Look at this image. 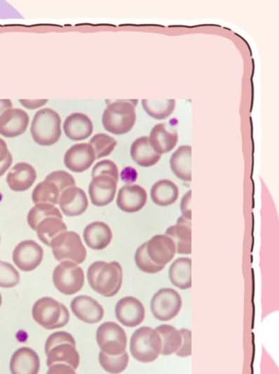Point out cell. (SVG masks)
Masks as SVG:
<instances>
[{
  "label": "cell",
  "mask_w": 279,
  "mask_h": 374,
  "mask_svg": "<svg viewBox=\"0 0 279 374\" xmlns=\"http://www.w3.org/2000/svg\"><path fill=\"white\" fill-rule=\"evenodd\" d=\"M0 240H1V238H0Z\"/></svg>",
  "instance_id": "f907efd6"
},
{
  "label": "cell",
  "mask_w": 279,
  "mask_h": 374,
  "mask_svg": "<svg viewBox=\"0 0 279 374\" xmlns=\"http://www.w3.org/2000/svg\"><path fill=\"white\" fill-rule=\"evenodd\" d=\"M36 179V172L29 164L20 163L16 164L7 175V183L14 192L28 190Z\"/></svg>",
  "instance_id": "603a6c76"
},
{
  "label": "cell",
  "mask_w": 279,
  "mask_h": 374,
  "mask_svg": "<svg viewBox=\"0 0 279 374\" xmlns=\"http://www.w3.org/2000/svg\"><path fill=\"white\" fill-rule=\"evenodd\" d=\"M182 306L180 295L172 288L158 290L151 300V312L161 322L170 321L179 313Z\"/></svg>",
  "instance_id": "30bf717a"
},
{
  "label": "cell",
  "mask_w": 279,
  "mask_h": 374,
  "mask_svg": "<svg viewBox=\"0 0 279 374\" xmlns=\"http://www.w3.org/2000/svg\"><path fill=\"white\" fill-rule=\"evenodd\" d=\"M48 100H20L21 104L25 107L26 109L30 110H34L41 108L46 103L48 102Z\"/></svg>",
  "instance_id": "bcb514c9"
},
{
  "label": "cell",
  "mask_w": 279,
  "mask_h": 374,
  "mask_svg": "<svg viewBox=\"0 0 279 374\" xmlns=\"http://www.w3.org/2000/svg\"><path fill=\"white\" fill-rule=\"evenodd\" d=\"M146 113L154 119L163 120L168 118L175 111L176 101L172 100H142Z\"/></svg>",
  "instance_id": "d6a6232c"
},
{
  "label": "cell",
  "mask_w": 279,
  "mask_h": 374,
  "mask_svg": "<svg viewBox=\"0 0 279 374\" xmlns=\"http://www.w3.org/2000/svg\"><path fill=\"white\" fill-rule=\"evenodd\" d=\"M130 152L134 161L143 168L156 165L161 158V155L152 148L147 136H143L135 140Z\"/></svg>",
  "instance_id": "d4e9b609"
},
{
  "label": "cell",
  "mask_w": 279,
  "mask_h": 374,
  "mask_svg": "<svg viewBox=\"0 0 279 374\" xmlns=\"http://www.w3.org/2000/svg\"><path fill=\"white\" fill-rule=\"evenodd\" d=\"M63 128L67 137L74 141L87 139L94 131L90 118L82 113L69 115L64 121Z\"/></svg>",
  "instance_id": "7402d4cb"
},
{
  "label": "cell",
  "mask_w": 279,
  "mask_h": 374,
  "mask_svg": "<svg viewBox=\"0 0 279 374\" xmlns=\"http://www.w3.org/2000/svg\"><path fill=\"white\" fill-rule=\"evenodd\" d=\"M121 179L126 183H133L137 179V172L132 167H127L121 172Z\"/></svg>",
  "instance_id": "f6af8a7d"
},
{
  "label": "cell",
  "mask_w": 279,
  "mask_h": 374,
  "mask_svg": "<svg viewBox=\"0 0 279 374\" xmlns=\"http://www.w3.org/2000/svg\"><path fill=\"white\" fill-rule=\"evenodd\" d=\"M10 368L12 374H39L41 360L39 354L29 347H22L12 356Z\"/></svg>",
  "instance_id": "44dd1931"
},
{
  "label": "cell",
  "mask_w": 279,
  "mask_h": 374,
  "mask_svg": "<svg viewBox=\"0 0 279 374\" xmlns=\"http://www.w3.org/2000/svg\"><path fill=\"white\" fill-rule=\"evenodd\" d=\"M20 283V274L11 264L0 260V288H12Z\"/></svg>",
  "instance_id": "74e56055"
},
{
  "label": "cell",
  "mask_w": 279,
  "mask_h": 374,
  "mask_svg": "<svg viewBox=\"0 0 279 374\" xmlns=\"http://www.w3.org/2000/svg\"><path fill=\"white\" fill-rule=\"evenodd\" d=\"M191 146H182L172 154L170 167L175 175L184 182H191Z\"/></svg>",
  "instance_id": "484cf974"
},
{
  "label": "cell",
  "mask_w": 279,
  "mask_h": 374,
  "mask_svg": "<svg viewBox=\"0 0 279 374\" xmlns=\"http://www.w3.org/2000/svg\"><path fill=\"white\" fill-rule=\"evenodd\" d=\"M57 218L63 219L60 211L50 204H36L29 211L27 222L29 227L35 231L36 227L43 220L48 218Z\"/></svg>",
  "instance_id": "836d02e7"
},
{
  "label": "cell",
  "mask_w": 279,
  "mask_h": 374,
  "mask_svg": "<svg viewBox=\"0 0 279 374\" xmlns=\"http://www.w3.org/2000/svg\"><path fill=\"white\" fill-rule=\"evenodd\" d=\"M46 355L48 367L55 364H65L76 370L80 364V355L76 347L69 344L55 347Z\"/></svg>",
  "instance_id": "4316f807"
},
{
  "label": "cell",
  "mask_w": 279,
  "mask_h": 374,
  "mask_svg": "<svg viewBox=\"0 0 279 374\" xmlns=\"http://www.w3.org/2000/svg\"><path fill=\"white\" fill-rule=\"evenodd\" d=\"M161 338L156 329L142 327L131 338L130 351L133 357L140 363L155 361L161 353Z\"/></svg>",
  "instance_id": "8992f818"
},
{
  "label": "cell",
  "mask_w": 279,
  "mask_h": 374,
  "mask_svg": "<svg viewBox=\"0 0 279 374\" xmlns=\"http://www.w3.org/2000/svg\"><path fill=\"white\" fill-rule=\"evenodd\" d=\"M116 316L118 322L128 328H135L142 323L145 309L142 302L132 296L121 299L116 307Z\"/></svg>",
  "instance_id": "4fadbf2b"
},
{
  "label": "cell",
  "mask_w": 279,
  "mask_h": 374,
  "mask_svg": "<svg viewBox=\"0 0 279 374\" xmlns=\"http://www.w3.org/2000/svg\"><path fill=\"white\" fill-rule=\"evenodd\" d=\"M165 236H169L175 243L177 253L179 255H191L192 252L191 227L177 224L170 227L165 231Z\"/></svg>",
  "instance_id": "f546056e"
},
{
  "label": "cell",
  "mask_w": 279,
  "mask_h": 374,
  "mask_svg": "<svg viewBox=\"0 0 279 374\" xmlns=\"http://www.w3.org/2000/svg\"><path fill=\"white\" fill-rule=\"evenodd\" d=\"M37 236L46 246H50L52 241L60 234L67 232L65 223L57 218H48L36 226Z\"/></svg>",
  "instance_id": "4dcf8cb0"
},
{
  "label": "cell",
  "mask_w": 279,
  "mask_h": 374,
  "mask_svg": "<svg viewBox=\"0 0 279 374\" xmlns=\"http://www.w3.org/2000/svg\"><path fill=\"white\" fill-rule=\"evenodd\" d=\"M96 159L95 152L89 144H79L67 150L64 162L71 171L83 173L89 169Z\"/></svg>",
  "instance_id": "5bb4252c"
},
{
  "label": "cell",
  "mask_w": 279,
  "mask_h": 374,
  "mask_svg": "<svg viewBox=\"0 0 279 374\" xmlns=\"http://www.w3.org/2000/svg\"><path fill=\"white\" fill-rule=\"evenodd\" d=\"M53 282L61 293L72 295L82 290L85 282L84 272L76 263L62 262L54 269Z\"/></svg>",
  "instance_id": "ba28073f"
},
{
  "label": "cell",
  "mask_w": 279,
  "mask_h": 374,
  "mask_svg": "<svg viewBox=\"0 0 279 374\" xmlns=\"http://www.w3.org/2000/svg\"><path fill=\"white\" fill-rule=\"evenodd\" d=\"M89 145L94 149L97 159L109 156L114 152L118 145L117 140L104 133H100L93 137Z\"/></svg>",
  "instance_id": "d590c367"
},
{
  "label": "cell",
  "mask_w": 279,
  "mask_h": 374,
  "mask_svg": "<svg viewBox=\"0 0 279 374\" xmlns=\"http://www.w3.org/2000/svg\"><path fill=\"white\" fill-rule=\"evenodd\" d=\"M59 205L64 215L77 217L83 215L87 210L88 201L82 189L72 187L62 193Z\"/></svg>",
  "instance_id": "d6986e66"
},
{
  "label": "cell",
  "mask_w": 279,
  "mask_h": 374,
  "mask_svg": "<svg viewBox=\"0 0 279 374\" xmlns=\"http://www.w3.org/2000/svg\"><path fill=\"white\" fill-rule=\"evenodd\" d=\"M74 177L64 171H54L37 185L32 192L34 204H59L62 193L67 189L76 187Z\"/></svg>",
  "instance_id": "3957f363"
},
{
  "label": "cell",
  "mask_w": 279,
  "mask_h": 374,
  "mask_svg": "<svg viewBox=\"0 0 279 374\" xmlns=\"http://www.w3.org/2000/svg\"><path fill=\"white\" fill-rule=\"evenodd\" d=\"M47 374H76V373L67 365L55 364L49 367Z\"/></svg>",
  "instance_id": "ee69618b"
},
{
  "label": "cell",
  "mask_w": 279,
  "mask_h": 374,
  "mask_svg": "<svg viewBox=\"0 0 279 374\" xmlns=\"http://www.w3.org/2000/svg\"><path fill=\"white\" fill-rule=\"evenodd\" d=\"M177 131L168 123L156 124L152 129L149 141L154 150L159 154L169 153L176 147L178 142Z\"/></svg>",
  "instance_id": "ffe728a7"
},
{
  "label": "cell",
  "mask_w": 279,
  "mask_h": 374,
  "mask_svg": "<svg viewBox=\"0 0 279 374\" xmlns=\"http://www.w3.org/2000/svg\"><path fill=\"white\" fill-rule=\"evenodd\" d=\"M12 163L13 156L8 149L6 142L0 138V177L6 173Z\"/></svg>",
  "instance_id": "60d3db41"
},
{
  "label": "cell",
  "mask_w": 279,
  "mask_h": 374,
  "mask_svg": "<svg viewBox=\"0 0 279 374\" xmlns=\"http://www.w3.org/2000/svg\"><path fill=\"white\" fill-rule=\"evenodd\" d=\"M11 109H13V104L10 100H0V116Z\"/></svg>",
  "instance_id": "7dc6e473"
},
{
  "label": "cell",
  "mask_w": 279,
  "mask_h": 374,
  "mask_svg": "<svg viewBox=\"0 0 279 374\" xmlns=\"http://www.w3.org/2000/svg\"><path fill=\"white\" fill-rule=\"evenodd\" d=\"M177 224L183 225H187V226L191 227V220H189L187 218H185L183 216H182L177 220Z\"/></svg>",
  "instance_id": "c3c4849f"
},
{
  "label": "cell",
  "mask_w": 279,
  "mask_h": 374,
  "mask_svg": "<svg viewBox=\"0 0 279 374\" xmlns=\"http://www.w3.org/2000/svg\"><path fill=\"white\" fill-rule=\"evenodd\" d=\"M86 245L94 251H103L113 239L110 227L104 222H95L86 226L83 232Z\"/></svg>",
  "instance_id": "cb8c5ba5"
},
{
  "label": "cell",
  "mask_w": 279,
  "mask_h": 374,
  "mask_svg": "<svg viewBox=\"0 0 279 374\" xmlns=\"http://www.w3.org/2000/svg\"><path fill=\"white\" fill-rule=\"evenodd\" d=\"M62 120L57 112L44 109L37 112L31 126V134L35 142L50 147L57 142L62 135Z\"/></svg>",
  "instance_id": "277c9868"
},
{
  "label": "cell",
  "mask_w": 279,
  "mask_h": 374,
  "mask_svg": "<svg viewBox=\"0 0 279 374\" xmlns=\"http://www.w3.org/2000/svg\"><path fill=\"white\" fill-rule=\"evenodd\" d=\"M97 341L102 352L108 355L116 356L125 352L127 335L118 324L107 322L98 328Z\"/></svg>",
  "instance_id": "9c48e42d"
},
{
  "label": "cell",
  "mask_w": 279,
  "mask_h": 374,
  "mask_svg": "<svg viewBox=\"0 0 279 374\" xmlns=\"http://www.w3.org/2000/svg\"><path fill=\"white\" fill-rule=\"evenodd\" d=\"M28 114L20 109H11L0 116V135L15 138L23 135L29 126Z\"/></svg>",
  "instance_id": "2e32d148"
},
{
  "label": "cell",
  "mask_w": 279,
  "mask_h": 374,
  "mask_svg": "<svg viewBox=\"0 0 279 374\" xmlns=\"http://www.w3.org/2000/svg\"><path fill=\"white\" fill-rule=\"evenodd\" d=\"M192 192L189 190L186 193L182 199L180 203V210L182 213V216L185 218H187L191 220L192 218V211H191V205H192Z\"/></svg>",
  "instance_id": "7bdbcfd3"
},
{
  "label": "cell",
  "mask_w": 279,
  "mask_h": 374,
  "mask_svg": "<svg viewBox=\"0 0 279 374\" xmlns=\"http://www.w3.org/2000/svg\"><path fill=\"white\" fill-rule=\"evenodd\" d=\"M182 337V343L180 349L176 352L179 358H188L192 354L191 349V335L192 333L189 329L182 328L179 330Z\"/></svg>",
  "instance_id": "b9f144b4"
},
{
  "label": "cell",
  "mask_w": 279,
  "mask_h": 374,
  "mask_svg": "<svg viewBox=\"0 0 279 374\" xmlns=\"http://www.w3.org/2000/svg\"><path fill=\"white\" fill-rule=\"evenodd\" d=\"M87 277L95 292L104 297H114L122 287L123 269L118 262L97 261L90 265Z\"/></svg>",
  "instance_id": "6da1fadb"
},
{
  "label": "cell",
  "mask_w": 279,
  "mask_h": 374,
  "mask_svg": "<svg viewBox=\"0 0 279 374\" xmlns=\"http://www.w3.org/2000/svg\"><path fill=\"white\" fill-rule=\"evenodd\" d=\"M146 190L139 185H127L118 192L117 206L123 211L132 213L140 211L147 203Z\"/></svg>",
  "instance_id": "ac0fdd59"
},
{
  "label": "cell",
  "mask_w": 279,
  "mask_h": 374,
  "mask_svg": "<svg viewBox=\"0 0 279 374\" xmlns=\"http://www.w3.org/2000/svg\"><path fill=\"white\" fill-rule=\"evenodd\" d=\"M147 253L156 264L165 266L175 258L177 248L169 236L157 235L147 242Z\"/></svg>",
  "instance_id": "e0dca14e"
},
{
  "label": "cell",
  "mask_w": 279,
  "mask_h": 374,
  "mask_svg": "<svg viewBox=\"0 0 279 374\" xmlns=\"http://www.w3.org/2000/svg\"><path fill=\"white\" fill-rule=\"evenodd\" d=\"M191 258H181L171 265L169 276L175 286L180 290H188L192 287Z\"/></svg>",
  "instance_id": "83f0119b"
},
{
  "label": "cell",
  "mask_w": 279,
  "mask_h": 374,
  "mask_svg": "<svg viewBox=\"0 0 279 374\" xmlns=\"http://www.w3.org/2000/svg\"><path fill=\"white\" fill-rule=\"evenodd\" d=\"M32 316L37 324L47 330L63 328L69 321L67 308L50 297H44L35 302Z\"/></svg>",
  "instance_id": "5b68a950"
},
{
  "label": "cell",
  "mask_w": 279,
  "mask_h": 374,
  "mask_svg": "<svg viewBox=\"0 0 279 374\" xmlns=\"http://www.w3.org/2000/svg\"><path fill=\"white\" fill-rule=\"evenodd\" d=\"M2 305V295L0 294V307Z\"/></svg>",
  "instance_id": "681fc988"
},
{
  "label": "cell",
  "mask_w": 279,
  "mask_h": 374,
  "mask_svg": "<svg viewBox=\"0 0 279 374\" xmlns=\"http://www.w3.org/2000/svg\"><path fill=\"white\" fill-rule=\"evenodd\" d=\"M64 344H69L76 347V340H74V337L70 333L65 331H60L51 334L48 338L46 343V354H47L53 347Z\"/></svg>",
  "instance_id": "f35d334b"
},
{
  "label": "cell",
  "mask_w": 279,
  "mask_h": 374,
  "mask_svg": "<svg viewBox=\"0 0 279 374\" xmlns=\"http://www.w3.org/2000/svg\"><path fill=\"white\" fill-rule=\"evenodd\" d=\"M151 197L155 204L162 207L169 206L177 201L179 189L170 180H161L153 186Z\"/></svg>",
  "instance_id": "f1b7e54d"
},
{
  "label": "cell",
  "mask_w": 279,
  "mask_h": 374,
  "mask_svg": "<svg viewBox=\"0 0 279 374\" xmlns=\"http://www.w3.org/2000/svg\"><path fill=\"white\" fill-rule=\"evenodd\" d=\"M134 100H117L109 104L102 116L104 129L114 135L131 131L136 122Z\"/></svg>",
  "instance_id": "7a4b0ae2"
},
{
  "label": "cell",
  "mask_w": 279,
  "mask_h": 374,
  "mask_svg": "<svg viewBox=\"0 0 279 374\" xmlns=\"http://www.w3.org/2000/svg\"><path fill=\"white\" fill-rule=\"evenodd\" d=\"M161 338V354L164 356L176 353L182 343V335L177 329L170 325H161L156 328Z\"/></svg>",
  "instance_id": "1f68e13d"
},
{
  "label": "cell",
  "mask_w": 279,
  "mask_h": 374,
  "mask_svg": "<svg viewBox=\"0 0 279 374\" xmlns=\"http://www.w3.org/2000/svg\"><path fill=\"white\" fill-rule=\"evenodd\" d=\"M99 361L103 369L111 374H120L128 367L129 356L126 352L116 356H111L100 352Z\"/></svg>",
  "instance_id": "e575fe53"
},
{
  "label": "cell",
  "mask_w": 279,
  "mask_h": 374,
  "mask_svg": "<svg viewBox=\"0 0 279 374\" xmlns=\"http://www.w3.org/2000/svg\"><path fill=\"white\" fill-rule=\"evenodd\" d=\"M71 309L81 321L88 324H96L104 317V309L99 302L87 295L74 298L71 302Z\"/></svg>",
  "instance_id": "9a60e30c"
},
{
  "label": "cell",
  "mask_w": 279,
  "mask_h": 374,
  "mask_svg": "<svg viewBox=\"0 0 279 374\" xmlns=\"http://www.w3.org/2000/svg\"><path fill=\"white\" fill-rule=\"evenodd\" d=\"M54 258L60 262L83 263L86 258V249L80 236L72 231L55 238L50 244Z\"/></svg>",
  "instance_id": "52a82bcc"
},
{
  "label": "cell",
  "mask_w": 279,
  "mask_h": 374,
  "mask_svg": "<svg viewBox=\"0 0 279 374\" xmlns=\"http://www.w3.org/2000/svg\"><path fill=\"white\" fill-rule=\"evenodd\" d=\"M118 168L111 160L105 159L98 163L92 170V178L99 175H106L118 182Z\"/></svg>",
  "instance_id": "ab89813d"
},
{
  "label": "cell",
  "mask_w": 279,
  "mask_h": 374,
  "mask_svg": "<svg viewBox=\"0 0 279 374\" xmlns=\"http://www.w3.org/2000/svg\"><path fill=\"white\" fill-rule=\"evenodd\" d=\"M117 184L118 182L109 175H99L93 177L88 188L92 204L103 207L113 202L116 194Z\"/></svg>",
  "instance_id": "7c38bea8"
},
{
  "label": "cell",
  "mask_w": 279,
  "mask_h": 374,
  "mask_svg": "<svg viewBox=\"0 0 279 374\" xmlns=\"http://www.w3.org/2000/svg\"><path fill=\"white\" fill-rule=\"evenodd\" d=\"M44 251L36 242L27 240L18 243L13 253V260L21 271L31 272L39 267L43 259Z\"/></svg>",
  "instance_id": "8fae6325"
},
{
  "label": "cell",
  "mask_w": 279,
  "mask_h": 374,
  "mask_svg": "<svg viewBox=\"0 0 279 374\" xmlns=\"http://www.w3.org/2000/svg\"><path fill=\"white\" fill-rule=\"evenodd\" d=\"M135 262L138 269L147 274H157L164 269V265L156 264L148 256L147 253V242L140 246L135 254Z\"/></svg>",
  "instance_id": "8d00e7d4"
}]
</instances>
